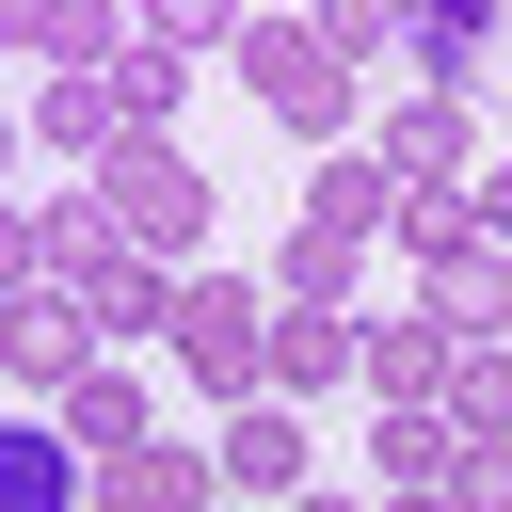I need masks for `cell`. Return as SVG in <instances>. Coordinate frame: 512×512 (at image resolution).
Segmentation results:
<instances>
[{"label":"cell","mask_w":512,"mask_h":512,"mask_svg":"<svg viewBox=\"0 0 512 512\" xmlns=\"http://www.w3.org/2000/svg\"><path fill=\"white\" fill-rule=\"evenodd\" d=\"M96 208H112V240L128 256H160V272H192V240H208V160L192 144H160V128H128L96 176H80Z\"/></svg>","instance_id":"cell-1"},{"label":"cell","mask_w":512,"mask_h":512,"mask_svg":"<svg viewBox=\"0 0 512 512\" xmlns=\"http://www.w3.org/2000/svg\"><path fill=\"white\" fill-rule=\"evenodd\" d=\"M224 64H240L304 144H336V128H352V64L320 48V16H240V32H224Z\"/></svg>","instance_id":"cell-2"},{"label":"cell","mask_w":512,"mask_h":512,"mask_svg":"<svg viewBox=\"0 0 512 512\" xmlns=\"http://www.w3.org/2000/svg\"><path fill=\"white\" fill-rule=\"evenodd\" d=\"M416 272H432V288H416V320H432L448 352H496V336H512V224H496V208H480L448 256H416Z\"/></svg>","instance_id":"cell-3"},{"label":"cell","mask_w":512,"mask_h":512,"mask_svg":"<svg viewBox=\"0 0 512 512\" xmlns=\"http://www.w3.org/2000/svg\"><path fill=\"white\" fill-rule=\"evenodd\" d=\"M256 272H176V320H160V352L192 368V384H224V400H256Z\"/></svg>","instance_id":"cell-4"},{"label":"cell","mask_w":512,"mask_h":512,"mask_svg":"<svg viewBox=\"0 0 512 512\" xmlns=\"http://www.w3.org/2000/svg\"><path fill=\"white\" fill-rule=\"evenodd\" d=\"M368 176L384 192H480V112L464 96H400L384 144H368Z\"/></svg>","instance_id":"cell-5"},{"label":"cell","mask_w":512,"mask_h":512,"mask_svg":"<svg viewBox=\"0 0 512 512\" xmlns=\"http://www.w3.org/2000/svg\"><path fill=\"white\" fill-rule=\"evenodd\" d=\"M96 352H112V336L80 320V288H16V304H0V384H48V400H64Z\"/></svg>","instance_id":"cell-6"},{"label":"cell","mask_w":512,"mask_h":512,"mask_svg":"<svg viewBox=\"0 0 512 512\" xmlns=\"http://www.w3.org/2000/svg\"><path fill=\"white\" fill-rule=\"evenodd\" d=\"M208 496H224V480H208V448H176V432L80 464V512H208Z\"/></svg>","instance_id":"cell-7"},{"label":"cell","mask_w":512,"mask_h":512,"mask_svg":"<svg viewBox=\"0 0 512 512\" xmlns=\"http://www.w3.org/2000/svg\"><path fill=\"white\" fill-rule=\"evenodd\" d=\"M208 480L288 512V496H304V416H288V400H224V448H208Z\"/></svg>","instance_id":"cell-8"},{"label":"cell","mask_w":512,"mask_h":512,"mask_svg":"<svg viewBox=\"0 0 512 512\" xmlns=\"http://www.w3.org/2000/svg\"><path fill=\"white\" fill-rule=\"evenodd\" d=\"M48 432H64L80 464H112V448H144V432H160V400L128 384V352H96V368L64 384V416H48Z\"/></svg>","instance_id":"cell-9"},{"label":"cell","mask_w":512,"mask_h":512,"mask_svg":"<svg viewBox=\"0 0 512 512\" xmlns=\"http://www.w3.org/2000/svg\"><path fill=\"white\" fill-rule=\"evenodd\" d=\"M96 80H112V112H128V128H176V80H192V48H176V32H160V16H128V32H112V64H96Z\"/></svg>","instance_id":"cell-10"},{"label":"cell","mask_w":512,"mask_h":512,"mask_svg":"<svg viewBox=\"0 0 512 512\" xmlns=\"http://www.w3.org/2000/svg\"><path fill=\"white\" fill-rule=\"evenodd\" d=\"M304 240H336V256L384 240V176H368V144H320V176H304Z\"/></svg>","instance_id":"cell-11"},{"label":"cell","mask_w":512,"mask_h":512,"mask_svg":"<svg viewBox=\"0 0 512 512\" xmlns=\"http://www.w3.org/2000/svg\"><path fill=\"white\" fill-rule=\"evenodd\" d=\"M256 384H352V320L336 304H272L256 320Z\"/></svg>","instance_id":"cell-12"},{"label":"cell","mask_w":512,"mask_h":512,"mask_svg":"<svg viewBox=\"0 0 512 512\" xmlns=\"http://www.w3.org/2000/svg\"><path fill=\"white\" fill-rule=\"evenodd\" d=\"M112 256H128V240H112L96 192H48V208H32V272H48V288H96Z\"/></svg>","instance_id":"cell-13"},{"label":"cell","mask_w":512,"mask_h":512,"mask_svg":"<svg viewBox=\"0 0 512 512\" xmlns=\"http://www.w3.org/2000/svg\"><path fill=\"white\" fill-rule=\"evenodd\" d=\"M0 512H80V448L48 416H0Z\"/></svg>","instance_id":"cell-14"},{"label":"cell","mask_w":512,"mask_h":512,"mask_svg":"<svg viewBox=\"0 0 512 512\" xmlns=\"http://www.w3.org/2000/svg\"><path fill=\"white\" fill-rule=\"evenodd\" d=\"M32 144H64V160H112L128 144V112H112V80H32V112H16Z\"/></svg>","instance_id":"cell-15"},{"label":"cell","mask_w":512,"mask_h":512,"mask_svg":"<svg viewBox=\"0 0 512 512\" xmlns=\"http://www.w3.org/2000/svg\"><path fill=\"white\" fill-rule=\"evenodd\" d=\"M80 320H96V336H112V352H144V336H160V320H176V272H160V256H112V272H96V288H80Z\"/></svg>","instance_id":"cell-16"},{"label":"cell","mask_w":512,"mask_h":512,"mask_svg":"<svg viewBox=\"0 0 512 512\" xmlns=\"http://www.w3.org/2000/svg\"><path fill=\"white\" fill-rule=\"evenodd\" d=\"M448 480V416L432 400H384V496H432Z\"/></svg>","instance_id":"cell-17"},{"label":"cell","mask_w":512,"mask_h":512,"mask_svg":"<svg viewBox=\"0 0 512 512\" xmlns=\"http://www.w3.org/2000/svg\"><path fill=\"white\" fill-rule=\"evenodd\" d=\"M400 64H416V96H464L480 32H464V16H400Z\"/></svg>","instance_id":"cell-18"},{"label":"cell","mask_w":512,"mask_h":512,"mask_svg":"<svg viewBox=\"0 0 512 512\" xmlns=\"http://www.w3.org/2000/svg\"><path fill=\"white\" fill-rule=\"evenodd\" d=\"M16 288H48V272H32V208H0V304H16Z\"/></svg>","instance_id":"cell-19"},{"label":"cell","mask_w":512,"mask_h":512,"mask_svg":"<svg viewBox=\"0 0 512 512\" xmlns=\"http://www.w3.org/2000/svg\"><path fill=\"white\" fill-rule=\"evenodd\" d=\"M368 512H448V496H368Z\"/></svg>","instance_id":"cell-20"},{"label":"cell","mask_w":512,"mask_h":512,"mask_svg":"<svg viewBox=\"0 0 512 512\" xmlns=\"http://www.w3.org/2000/svg\"><path fill=\"white\" fill-rule=\"evenodd\" d=\"M288 512H368V496H288Z\"/></svg>","instance_id":"cell-21"},{"label":"cell","mask_w":512,"mask_h":512,"mask_svg":"<svg viewBox=\"0 0 512 512\" xmlns=\"http://www.w3.org/2000/svg\"><path fill=\"white\" fill-rule=\"evenodd\" d=\"M16 144H32V128H16V112H0V176H16Z\"/></svg>","instance_id":"cell-22"}]
</instances>
